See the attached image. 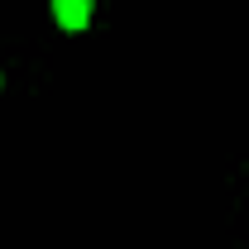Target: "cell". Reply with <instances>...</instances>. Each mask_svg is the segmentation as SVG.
Listing matches in <instances>:
<instances>
[{
	"label": "cell",
	"instance_id": "1",
	"mask_svg": "<svg viewBox=\"0 0 249 249\" xmlns=\"http://www.w3.org/2000/svg\"><path fill=\"white\" fill-rule=\"evenodd\" d=\"M53 15H58L62 29H87L91 24V0H53Z\"/></svg>",
	"mask_w": 249,
	"mask_h": 249
}]
</instances>
